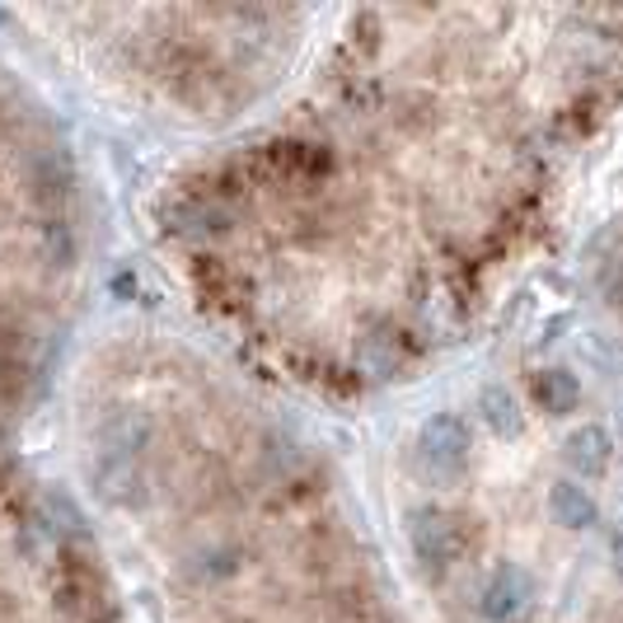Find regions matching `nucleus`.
Returning a JSON list of instances; mask_svg holds the SVG:
<instances>
[{
    "label": "nucleus",
    "instance_id": "1",
    "mask_svg": "<svg viewBox=\"0 0 623 623\" xmlns=\"http://www.w3.org/2000/svg\"><path fill=\"white\" fill-rule=\"evenodd\" d=\"M417 455L436 478H455L464 469V459H469V427L451 413L427 417L417 432Z\"/></svg>",
    "mask_w": 623,
    "mask_h": 623
},
{
    "label": "nucleus",
    "instance_id": "2",
    "mask_svg": "<svg viewBox=\"0 0 623 623\" xmlns=\"http://www.w3.org/2000/svg\"><path fill=\"white\" fill-rule=\"evenodd\" d=\"M408 540H413V553H417V563L427 567V572H445L455 563V548H459V530L455 521L445 516V511H417L413 525H408Z\"/></svg>",
    "mask_w": 623,
    "mask_h": 623
},
{
    "label": "nucleus",
    "instance_id": "3",
    "mask_svg": "<svg viewBox=\"0 0 623 623\" xmlns=\"http://www.w3.org/2000/svg\"><path fill=\"white\" fill-rule=\"evenodd\" d=\"M530 600H534V582L516 563H502L493 576H487L478 610H483L487 623H516L530 610Z\"/></svg>",
    "mask_w": 623,
    "mask_h": 623
},
{
    "label": "nucleus",
    "instance_id": "4",
    "mask_svg": "<svg viewBox=\"0 0 623 623\" xmlns=\"http://www.w3.org/2000/svg\"><path fill=\"white\" fill-rule=\"evenodd\" d=\"M530 394H534V404L548 408V413H572L576 398H582V385H576L572 370L548 366V370H540V375L530 380Z\"/></svg>",
    "mask_w": 623,
    "mask_h": 623
},
{
    "label": "nucleus",
    "instance_id": "5",
    "mask_svg": "<svg viewBox=\"0 0 623 623\" xmlns=\"http://www.w3.org/2000/svg\"><path fill=\"white\" fill-rule=\"evenodd\" d=\"M567 464L576 474H586V478H595L600 469L610 464V432L605 427H576L572 436H567Z\"/></svg>",
    "mask_w": 623,
    "mask_h": 623
},
{
    "label": "nucleus",
    "instance_id": "6",
    "mask_svg": "<svg viewBox=\"0 0 623 623\" xmlns=\"http://www.w3.org/2000/svg\"><path fill=\"white\" fill-rule=\"evenodd\" d=\"M548 516L558 521L563 530H586L595 521V502L586 487H576V483H553L548 487Z\"/></svg>",
    "mask_w": 623,
    "mask_h": 623
},
{
    "label": "nucleus",
    "instance_id": "7",
    "mask_svg": "<svg viewBox=\"0 0 623 623\" xmlns=\"http://www.w3.org/2000/svg\"><path fill=\"white\" fill-rule=\"evenodd\" d=\"M478 408H483L487 427H493L497 436L516 441V436L525 432V422H521V408H516V398H511V394H506L502 385H487V389L478 394Z\"/></svg>",
    "mask_w": 623,
    "mask_h": 623
},
{
    "label": "nucleus",
    "instance_id": "8",
    "mask_svg": "<svg viewBox=\"0 0 623 623\" xmlns=\"http://www.w3.org/2000/svg\"><path fill=\"white\" fill-rule=\"evenodd\" d=\"M600 291H605V305L623 315V258L605 263V273H600Z\"/></svg>",
    "mask_w": 623,
    "mask_h": 623
},
{
    "label": "nucleus",
    "instance_id": "9",
    "mask_svg": "<svg viewBox=\"0 0 623 623\" xmlns=\"http://www.w3.org/2000/svg\"><path fill=\"white\" fill-rule=\"evenodd\" d=\"M614 572H619V582H623V534L614 540Z\"/></svg>",
    "mask_w": 623,
    "mask_h": 623
}]
</instances>
